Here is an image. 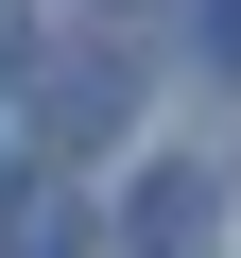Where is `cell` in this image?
<instances>
[{
  "label": "cell",
  "mask_w": 241,
  "mask_h": 258,
  "mask_svg": "<svg viewBox=\"0 0 241 258\" xmlns=\"http://www.w3.org/2000/svg\"><path fill=\"white\" fill-rule=\"evenodd\" d=\"M35 120H52V138H103V120H120V52H69L35 86Z\"/></svg>",
  "instance_id": "2"
},
{
  "label": "cell",
  "mask_w": 241,
  "mask_h": 258,
  "mask_svg": "<svg viewBox=\"0 0 241 258\" xmlns=\"http://www.w3.org/2000/svg\"><path fill=\"white\" fill-rule=\"evenodd\" d=\"M0 258H86V224H69V207L18 172V189H0Z\"/></svg>",
  "instance_id": "3"
},
{
  "label": "cell",
  "mask_w": 241,
  "mask_h": 258,
  "mask_svg": "<svg viewBox=\"0 0 241 258\" xmlns=\"http://www.w3.org/2000/svg\"><path fill=\"white\" fill-rule=\"evenodd\" d=\"M120 241H138V258H207V241H224V189H207V172H138Z\"/></svg>",
  "instance_id": "1"
},
{
  "label": "cell",
  "mask_w": 241,
  "mask_h": 258,
  "mask_svg": "<svg viewBox=\"0 0 241 258\" xmlns=\"http://www.w3.org/2000/svg\"><path fill=\"white\" fill-rule=\"evenodd\" d=\"M224 52H241V18H224Z\"/></svg>",
  "instance_id": "4"
}]
</instances>
